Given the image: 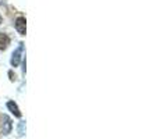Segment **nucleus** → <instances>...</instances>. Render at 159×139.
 Returning <instances> with one entry per match:
<instances>
[{"label": "nucleus", "instance_id": "obj_3", "mask_svg": "<svg viewBox=\"0 0 159 139\" xmlns=\"http://www.w3.org/2000/svg\"><path fill=\"white\" fill-rule=\"evenodd\" d=\"M8 45H10V38L7 36V33L0 32V50L7 49Z\"/></svg>", "mask_w": 159, "mask_h": 139}, {"label": "nucleus", "instance_id": "obj_4", "mask_svg": "<svg viewBox=\"0 0 159 139\" xmlns=\"http://www.w3.org/2000/svg\"><path fill=\"white\" fill-rule=\"evenodd\" d=\"M4 127H3V135H8L11 132V129H13V123H11V120L7 117V115H4Z\"/></svg>", "mask_w": 159, "mask_h": 139}, {"label": "nucleus", "instance_id": "obj_5", "mask_svg": "<svg viewBox=\"0 0 159 139\" xmlns=\"http://www.w3.org/2000/svg\"><path fill=\"white\" fill-rule=\"evenodd\" d=\"M7 109L10 110L11 113H13L16 117H21V111H20V109H18V106H17L14 102H7Z\"/></svg>", "mask_w": 159, "mask_h": 139}, {"label": "nucleus", "instance_id": "obj_6", "mask_svg": "<svg viewBox=\"0 0 159 139\" xmlns=\"http://www.w3.org/2000/svg\"><path fill=\"white\" fill-rule=\"evenodd\" d=\"M25 123L24 121H20L18 123V137H22V135L25 134Z\"/></svg>", "mask_w": 159, "mask_h": 139}, {"label": "nucleus", "instance_id": "obj_1", "mask_svg": "<svg viewBox=\"0 0 159 139\" xmlns=\"http://www.w3.org/2000/svg\"><path fill=\"white\" fill-rule=\"evenodd\" d=\"M25 18L24 17H18L16 20V29L20 35H25Z\"/></svg>", "mask_w": 159, "mask_h": 139}, {"label": "nucleus", "instance_id": "obj_7", "mask_svg": "<svg viewBox=\"0 0 159 139\" xmlns=\"http://www.w3.org/2000/svg\"><path fill=\"white\" fill-rule=\"evenodd\" d=\"M0 24H2V15H0Z\"/></svg>", "mask_w": 159, "mask_h": 139}, {"label": "nucleus", "instance_id": "obj_2", "mask_svg": "<svg viewBox=\"0 0 159 139\" xmlns=\"http://www.w3.org/2000/svg\"><path fill=\"white\" fill-rule=\"evenodd\" d=\"M21 52H22V45H20L17 47V50L13 53V57H11V66L13 67H17L20 63V59H21Z\"/></svg>", "mask_w": 159, "mask_h": 139}]
</instances>
